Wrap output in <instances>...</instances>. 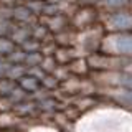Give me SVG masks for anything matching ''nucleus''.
Instances as JSON below:
<instances>
[{
  "label": "nucleus",
  "mask_w": 132,
  "mask_h": 132,
  "mask_svg": "<svg viewBox=\"0 0 132 132\" xmlns=\"http://www.w3.org/2000/svg\"><path fill=\"white\" fill-rule=\"evenodd\" d=\"M89 69L94 71H121L130 63L129 58L126 56H112V55H97L93 53L86 58Z\"/></svg>",
  "instance_id": "f257e3e1"
},
{
  "label": "nucleus",
  "mask_w": 132,
  "mask_h": 132,
  "mask_svg": "<svg viewBox=\"0 0 132 132\" xmlns=\"http://www.w3.org/2000/svg\"><path fill=\"white\" fill-rule=\"evenodd\" d=\"M102 41L104 43H111L107 46H102L106 55L132 58V33H116V35L107 36Z\"/></svg>",
  "instance_id": "f03ea898"
},
{
  "label": "nucleus",
  "mask_w": 132,
  "mask_h": 132,
  "mask_svg": "<svg viewBox=\"0 0 132 132\" xmlns=\"http://www.w3.org/2000/svg\"><path fill=\"white\" fill-rule=\"evenodd\" d=\"M97 18V12L94 7L84 5L81 8H78L76 13L69 18V23L73 25V28L76 30H88V27H91Z\"/></svg>",
  "instance_id": "7ed1b4c3"
},
{
  "label": "nucleus",
  "mask_w": 132,
  "mask_h": 132,
  "mask_svg": "<svg viewBox=\"0 0 132 132\" xmlns=\"http://www.w3.org/2000/svg\"><path fill=\"white\" fill-rule=\"evenodd\" d=\"M106 28L107 31H117V33H127L129 30H132V18L129 13L124 12H114L109 16V20L106 22Z\"/></svg>",
  "instance_id": "20e7f679"
},
{
  "label": "nucleus",
  "mask_w": 132,
  "mask_h": 132,
  "mask_svg": "<svg viewBox=\"0 0 132 132\" xmlns=\"http://www.w3.org/2000/svg\"><path fill=\"white\" fill-rule=\"evenodd\" d=\"M38 22L40 23H43L45 27L48 28V31L50 33H60V31H63L68 28V25H69V16H66L63 13H58L55 16H46V18H38Z\"/></svg>",
  "instance_id": "39448f33"
},
{
  "label": "nucleus",
  "mask_w": 132,
  "mask_h": 132,
  "mask_svg": "<svg viewBox=\"0 0 132 132\" xmlns=\"http://www.w3.org/2000/svg\"><path fill=\"white\" fill-rule=\"evenodd\" d=\"M53 58L58 64H68L74 58H79V51L73 46H58L53 53Z\"/></svg>",
  "instance_id": "423d86ee"
},
{
  "label": "nucleus",
  "mask_w": 132,
  "mask_h": 132,
  "mask_svg": "<svg viewBox=\"0 0 132 132\" xmlns=\"http://www.w3.org/2000/svg\"><path fill=\"white\" fill-rule=\"evenodd\" d=\"M15 45H22L23 41H27L28 38H31V25H25V23H16L15 30L12 31V35L8 36Z\"/></svg>",
  "instance_id": "0eeeda50"
},
{
  "label": "nucleus",
  "mask_w": 132,
  "mask_h": 132,
  "mask_svg": "<svg viewBox=\"0 0 132 132\" xmlns=\"http://www.w3.org/2000/svg\"><path fill=\"white\" fill-rule=\"evenodd\" d=\"M68 66V71L69 74H73V76H78V78H84L86 74H89V66L86 63L84 58H74L71 63L66 64Z\"/></svg>",
  "instance_id": "6e6552de"
},
{
  "label": "nucleus",
  "mask_w": 132,
  "mask_h": 132,
  "mask_svg": "<svg viewBox=\"0 0 132 132\" xmlns=\"http://www.w3.org/2000/svg\"><path fill=\"white\" fill-rule=\"evenodd\" d=\"M16 86H18L20 89H23L27 94H33L35 91H38L41 86H40V81L36 79V78L30 76V74H25L23 78H20L18 81H16Z\"/></svg>",
  "instance_id": "1a4fd4ad"
},
{
  "label": "nucleus",
  "mask_w": 132,
  "mask_h": 132,
  "mask_svg": "<svg viewBox=\"0 0 132 132\" xmlns=\"http://www.w3.org/2000/svg\"><path fill=\"white\" fill-rule=\"evenodd\" d=\"M111 97L119 101L124 107L127 109H132V91L129 89H117V91H112L111 93Z\"/></svg>",
  "instance_id": "9d476101"
},
{
  "label": "nucleus",
  "mask_w": 132,
  "mask_h": 132,
  "mask_svg": "<svg viewBox=\"0 0 132 132\" xmlns=\"http://www.w3.org/2000/svg\"><path fill=\"white\" fill-rule=\"evenodd\" d=\"M27 73H28V68L25 64H10L8 69H7L5 78L10 79V81H18L20 78H23Z\"/></svg>",
  "instance_id": "9b49d317"
},
{
  "label": "nucleus",
  "mask_w": 132,
  "mask_h": 132,
  "mask_svg": "<svg viewBox=\"0 0 132 132\" xmlns=\"http://www.w3.org/2000/svg\"><path fill=\"white\" fill-rule=\"evenodd\" d=\"M25 58H27V53H25L23 50H20V48H15L13 51H12L7 58H3V60H5L8 64H23Z\"/></svg>",
  "instance_id": "f8f14e48"
},
{
  "label": "nucleus",
  "mask_w": 132,
  "mask_h": 132,
  "mask_svg": "<svg viewBox=\"0 0 132 132\" xmlns=\"http://www.w3.org/2000/svg\"><path fill=\"white\" fill-rule=\"evenodd\" d=\"M15 48H16V45L8 36H2L0 38V58H7Z\"/></svg>",
  "instance_id": "ddd939ff"
},
{
  "label": "nucleus",
  "mask_w": 132,
  "mask_h": 132,
  "mask_svg": "<svg viewBox=\"0 0 132 132\" xmlns=\"http://www.w3.org/2000/svg\"><path fill=\"white\" fill-rule=\"evenodd\" d=\"M40 86L43 89H46V91H56L60 88V81H58L53 74H45V76L41 78V81H40Z\"/></svg>",
  "instance_id": "4468645a"
},
{
  "label": "nucleus",
  "mask_w": 132,
  "mask_h": 132,
  "mask_svg": "<svg viewBox=\"0 0 132 132\" xmlns=\"http://www.w3.org/2000/svg\"><path fill=\"white\" fill-rule=\"evenodd\" d=\"M41 60H43V55L40 51H35V53H27V58H25V66L27 68H36L40 66Z\"/></svg>",
  "instance_id": "2eb2a0df"
},
{
  "label": "nucleus",
  "mask_w": 132,
  "mask_h": 132,
  "mask_svg": "<svg viewBox=\"0 0 132 132\" xmlns=\"http://www.w3.org/2000/svg\"><path fill=\"white\" fill-rule=\"evenodd\" d=\"M56 66H58V63L55 61L53 56H43V60H41V63H40V69L43 73H46V74H51L55 71Z\"/></svg>",
  "instance_id": "dca6fc26"
},
{
  "label": "nucleus",
  "mask_w": 132,
  "mask_h": 132,
  "mask_svg": "<svg viewBox=\"0 0 132 132\" xmlns=\"http://www.w3.org/2000/svg\"><path fill=\"white\" fill-rule=\"evenodd\" d=\"M18 48L23 50L25 53H35V51H40L41 43H40V41H36V40H33V38H28L27 41H23Z\"/></svg>",
  "instance_id": "f3484780"
},
{
  "label": "nucleus",
  "mask_w": 132,
  "mask_h": 132,
  "mask_svg": "<svg viewBox=\"0 0 132 132\" xmlns=\"http://www.w3.org/2000/svg\"><path fill=\"white\" fill-rule=\"evenodd\" d=\"M16 23L13 20H0V38L2 36H10L12 31L15 30Z\"/></svg>",
  "instance_id": "a211bd4d"
},
{
  "label": "nucleus",
  "mask_w": 132,
  "mask_h": 132,
  "mask_svg": "<svg viewBox=\"0 0 132 132\" xmlns=\"http://www.w3.org/2000/svg\"><path fill=\"white\" fill-rule=\"evenodd\" d=\"M127 2H129V0H101V3L106 8H109V10H116V12H119L121 8H124L127 5Z\"/></svg>",
  "instance_id": "6ab92c4d"
}]
</instances>
